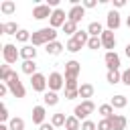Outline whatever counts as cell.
<instances>
[{
	"mask_svg": "<svg viewBox=\"0 0 130 130\" xmlns=\"http://www.w3.org/2000/svg\"><path fill=\"white\" fill-rule=\"evenodd\" d=\"M39 130H55V126H53L51 122H45V124H41V126H39Z\"/></svg>",
	"mask_w": 130,
	"mask_h": 130,
	"instance_id": "cell-44",
	"label": "cell"
},
{
	"mask_svg": "<svg viewBox=\"0 0 130 130\" xmlns=\"http://www.w3.org/2000/svg\"><path fill=\"white\" fill-rule=\"evenodd\" d=\"M59 104V95L55 91H45L43 93V106H57Z\"/></svg>",
	"mask_w": 130,
	"mask_h": 130,
	"instance_id": "cell-20",
	"label": "cell"
},
{
	"mask_svg": "<svg viewBox=\"0 0 130 130\" xmlns=\"http://www.w3.org/2000/svg\"><path fill=\"white\" fill-rule=\"evenodd\" d=\"M106 24H108V30H116V28H120V24H122L120 14H118L116 10H110L108 16H106Z\"/></svg>",
	"mask_w": 130,
	"mask_h": 130,
	"instance_id": "cell-13",
	"label": "cell"
},
{
	"mask_svg": "<svg viewBox=\"0 0 130 130\" xmlns=\"http://www.w3.org/2000/svg\"><path fill=\"white\" fill-rule=\"evenodd\" d=\"M91 95H93V85H91V83H81V85H79V98L91 100Z\"/></svg>",
	"mask_w": 130,
	"mask_h": 130,
	"instance_id": "cell-22",
	"label": "cell"
},
{
	"mask_svg": "<svg viewBox=\"0 0 130 130\" xmlns=\"http://www.w3.org/2000/svg\"><path fill=\"white\" fill-rule=\"evenodd\" d=\"M108 120L112 122V130H126V124H128L126 116H122V114H114V116H110Z\"/></svg>",
	"mask_w": 130,
	"mask_h": 130,
	"instance_id": "cell-15",
	"label": "cell"
},
{
	"mask_svg": "<svg viewBox=\"0 0 130 130\" xmlns=\"http://www.w3.org/2000/svg\"><path fill=\"white\" fill-rule=\"evenodd\" d=\"M51 14H53V10H51V6H49V4H37V6L32 8V18H35V20L51 18Z\"/></svg>",
	"mask_w": 130,
	"mask_h": 130,
	"instance_id": "cell-10",
	"label": "cell"
},
{
	"mask_svg": "<svg viewBox=\"0 0 130 130\" xmlns=\"http://www.w3.org/2000/svg\"><path fill=\"white\" fill-rule=\"evenodd\" d=\"M6 85H8L10 93H12L16 100H20V98H24V95H26V89H24V85H22V81H20V77H18V73H16V71H14V73H12V77L6 81Z\"/></svg>",
	"mask_w": 130,
	"mask_h": 130,
	"instance_id": "cell-3",
	"label": "cell"
},
{
	"mask_svg": "<svg viewBox=\"0 0 130 130\" xmlns=\"http://www.w3.org/2000/svg\"><path fill=\"white\" fill-rule=\"evenodd\" d=\"M98 130H112V122H110L108 118H102V120L98 122Z\"/></svg>",
	"mask_w": 130,
	"mask_h": 130,
	"instance_id": "cell-36",
	"label": "cell"
},
{
	"mask_svg": "<svg viewBox=\"0 0 130 130\" xmlns=\"http://www.w3.org/2000/svg\"><path fill=\"white\" fill-rule=\"evenodd\" d=\"M67 22V14H65V10L63 8H55L53 10V14H51V18H49V24L53 26V28H63V24Z\"/></svg>",
	"mask_w": 130,
	"mask_h": 130,
	"instance_id": "cell-8",
	"label": "cell"
},
{
	"mask_svg": "<svg viewBox=\"0 0 130 130\" xmlns=\"http://www.w3.org/2000/svg\"><path fill=\"white\" fill-rule=\"evenodd\" d=\"M85 30L89 32V37H102V32H104L106 28H104L98 20H93V22H89V24H87V28H85Z\"/></svg>",
	"mask_w": 130,
	"mask_h": 130,
	"instance_id": "cell-19",
	"label": "cell"
},
{
	"mask_svg": "<svg viewBox=\"0 0 130 130\" xmlns=\"http://www.w3.org/2000/svg\"><path fill=\"white\" fill-rule=\"evenodd\" d=\"M81 6H83V8H95V6H98V2H95V0H83V2H81Z\"/></svg>",
	"mask_w": 130,
	"mask_h": 130,
	"instance_id": "cell-41",
	"label": "cell"
},
{
	"mask_svg": "<svg viewBox=\"0 0 130 130\" xmlns=\"http://www.w3.org/2000/svg\"><path fill=\"white\" fill-rule=\"evenodd\" d=\"M12 73H14V71L10 69V65H8V63H4V65L0 67V79H2L4 83H6V81H8L10 77H12Z\"/></svg>",
	"mask_w": 130,
	"mask_h": 130,
	"instance_id": "cell-29",
	"label": "cell"
},
{
	"mask_svg": "<svg viewBox=\"0 0 130 130\" xmlns=\"http://www.w3.org/2000/svg\"><path fill=\"white\" fill-rule=\"evenodd\" d=\"M87 49H91V51L104 49V47H102V39H100V37H89V41H87Z\"/></svg>",
	"mask_w": 130,
	"mask_h": 130,
	"instance_id": "cell-33",
	"label": "cell"
},
{
	"mask_svg": "<svg viewBox=\"0 0 130 130\" xmlns=\"http://www.w3.org/2000/svg\"><path fill=\"white\" fill-rule=\"evenodd\" d=\"M53 41H57V28H53V26H43V28L35 30L32 37H30L32 47H41V45L47 47V45L53 43Z\"/></svg>",
	"mask_w": 130,
	"mask_h": 130,
	"instance_id": "cell-1",
	"label": "cell"
},
{
	"mask_svg": "<svg viewBox=\"0 0 130 130\" xmlns=\"http://www.w3.org/2000/svg\"><path fill=\"white\" fill-rule=\"evenodd\" d=\"M65 89H79L77 79H65Z\"/></svg>",
	"mask_w": 130,
	"mask_h": 130,
	"instance_id": "cell-38",
	"label": "cell"
},
{
	"mask_svg": "<svg viewBox=\"0 0 130 130\" xmlns=\"http://www.w3.org/2000/svg\"><path fill=\"white\" fill-rule=\"evenodd\" d=\"M79 98V89H65V100H75Z\"/></svg>",
	"mask_w": 130,
	"mask_h": 130,
	"instance_id": "cell-39",
	"label": "cell"
},
{
	"mask_svg": "<svg viewBox=\"0 0 130 130\" xmlns=\"http://www.w3.org/2000/svg\"><path fill=\"white\" fill-rule=\"evenodd\" d=\"M100 39H102V47H104V49H108V51H114V49H116V37H114V30H108V28H106V30L102 32Z\"/></svg>",
	"mask_w": 130,
	"mask_h": 130,
	"instance_id": "cell-12",
	"label": "cell"
},
{
	"mask_svg": "<svg viewBox=\"0 0 130 130\" xmlns=\"http://www.w3.org/2000/svg\"><path fill=\"white\" fill-rule=\"evenodd\" d=\"M81 73V63L71 59L65 63V79H77V75Z\"/></svg>",
	"mask_w": 130,
	"mask_h": 130,
	"instance_id": "cell-9",
	"label": "cell"
},
{
	"mask_svg": "<svg viewBox=\"0 0 130 130\" xmlns=\"http://www.w3.org/2000/svg\"><path fill=\"white\" fill-rule=\"evenodd\" d=\"M30 37H32V32H28L26 28H20V30L16 32V41H18V43H28Z\"/></svg>",
	"mask_w": 130,
	"mask_h": 130,
	"instance_id": "cell-32",
	"label": "cell"
},
{
	"mask_svg": "<svg viewBox=\"0 0 130 130\" xmlns=\"http://www.w3.org/2000/svg\"><path fill=\"white\" fill-rule=\"evenodd\" d=\"M14 10H16V4H14L12 0H4V2L0 4V12H2V14H6V16H8V14H12Z\"/></svg>",
	"mask_w": 130,
	"mask_h": 130,
	"instance_id": "cell-27",
	"label": "cell"
},
{
	"mask_svg": "<svg viewBox=\"0 0 130 130\" xmlns=\"http://www.w3.org/2000/svg\"><path fill=\"white\" fill-rule=\"evenodd\" d=\"M47 83H49V91H59V89H63L65 87V77L59 73V71H53L49 77H47Z\"/></svg>",
	"mask_w": 130,
	"mask_h": 130,
	"instance_id": "cell-5",
	"label": "cell"
},
{
	"mask_svg": "<svg viewBox=\"0 0 130 130\" xmlns=\"http://www.w3.org/2000/svg\"><path fill=\"white\" fill-rule=\"evenodd\" d=\"M2 59H4V63H8V65L16 63V59H20V51H16V45H12V43L2 45Z\"/></svg>",
	"mask_w": 130,
	"mask_h": 130,
	"instance_id": "cell-4",
	"label": "cell"
},
{
	"mask_svg": "<svg viewBox=\"0 0 130 130\" xmlns=\"http://www.w3.org/2000/svg\"><path fill=\"white\" fill-rule=\"evenodd\" d=\"M8 91H10V89H8V85H6V83H0V98H4Z\"/></svg>",
	"mask_w": 130,
	"mask_h": 130,
	"instance_id": "cell-43",
	"label": "cell"
},
{
	"mask_svg": "<svg viewBox=\"0 0 130 130\" xmlns=\"http://www.w3.org/2000/svg\"><path fill=\"white\" fill-rule=\"evenodd\" d=\"M8 128L10 130H24V120L22 118H10V122H8Z\"/></svg>",
	"mask_w": 130,
	"mask_h": 130,
	"instance_id": "cell-30",
	"label": "cell"
},
{
	"mask_svg": "<svg viewBox=\"0 0 130 130\" xmlns=\"http://www.w3.org/2000/svg\"><path fill=\"white\" fill-rule=\"evenodd\" d=\"M81 47H83V45H79V43L71 37V39L67 41V45H65V51H69V53H79V51H81Z\"/></svg>",
	"mask_w": 130,
	"mask_h": 130,
	"instance_id": "cell-28",
	"label": "cell"
},
{
	"mask_svg": "<svg viewBox=\"0 0 130 130\" xmlns=\"http://www.w3.org/2000/svg\"><path fill=\"white\" fill-rule=\"evenodd\" d=\"M98 112H100L104 118H110V116H114V108H112V104H102V106L98 108Z\"/></svg>",
	"mask_w": 130,
	"mask_h": 130,
	"instance_id": "cell-34",
	"label": "cell"
},
{
	"mask_svg": "<svg viewBox=\"0 0 130 130\" xmlns=\"http://www.w3.org/2000/svg\"><path fill=\"white\" fill-rule=\"evenodd\" d=\"M20 28H18V24L14 22V20H8V22H0V32L2 35H14L16 37V32H18Z\"/></svg>",
	"mask_w": 130,
	"mask_h": 130,
	"instance_id": "cell-17",
	"label": "cell"
},
{
	"mask_svg": "<svg viewBox=\"0 0 130 130\" xmlns=\"http://www.w3.org/2000/svg\"><path fill=\"white\" fill-rule=\"evenodd\" d=\"M0 118H2V122H6V120L10 118V114H8V108H6L4 104H2V114H0ZM8 122H10V120H8Z\"/></svg>",
	"mask_w": 130,
	"mask_h": 130,
	"instance_id": "cell-42",
	"label": "cell"
},
{
	"mask_svg": "<svg viewBox=\"0 0 130 130\" xmlns=\"http://www.w3.org/2000/svg\"><path fill=\"white\" fill-rule=\"evenodd\" d=\"M0 130H10V128H8V124H0Z\"/></svg>",
	"mask_w": 130,
	"mask_h": 130,
	"instance_id": "cell-47",
	"label": "cell"
},
{
	"mask_svg": "<svg viewBox=\"0 0 130 130\" xmlns=\"http://www.w3.org/2000/svg\"><path fill=\"white\" fill-rule=\"evenodd\" d=\"M65 130H81V120H77L73 114L67 116V122H65Z\"/></svg>",
	"mask_w": 130,
	"mask_h": 130,
	"instance_id": "cell-26",
	"label": "cell"
},
{
	"mask_svg": "<svg viewBox=\"0 0 130 130\" xmlns=\"http://www.w3.org/2000/svg\"><path fill=\"white\" fill-rule=\"evenodd\" d=\"M106 81L112 83V85L122 83V71H120V69H118V71H108V73H106Z\"/></svg>",
	"mask_w": 130,
	"mask_h": 130,
	"instance_id": "cell-24",
	"label": "cell"
},
{
	"mask_svg": "<svg viewBox=\"0 0 130 130\" xmlns=\"http://www.w3.org/2000/svg\"><path fill=\"white\" fill-rule=\"evenodd\" d=\"M18 51H20V59H22V61H35V59H37V49H35L32 45H24V47H20Z\"/></svg>",
	"mask_w": 130,
	"mask_h": 130,
	"instance_id": "cell-16",
	"label": "cell"
},
{
	"mask_svg": "<svg viewBox=\"0 0 130 130\" xmlns=\"http://www.w3.org/2000/svg\"><path fill=\"white\" fill-rule=\"evenodd\" d=\"M45 118H47V108L45 106H35L32 108V124L41 126V124H45Z\"/></svg>",
	"mask_w": 130,
	"mask_h": 130,
	"instance_id": "cell-14",
	"label": "cell"
},
{
	"mask_svg": "<svg viewBox=\"0 0 130 130\" xmlns=\"http://www.w3.org/2000/svg\"><path fill=\"white\" fill-rule=\"evenodd\" d=\"M122 83H124V85H128V87H130V67H128V69H124V71H122Z\"/></svg>",
	"mask_w": 130,
	"mask_h": 130,
	"instance_id": "cell-40",
	"label": "cell"
},
{
	"mask_svg": "<svg viewBox=\"0 0 130 130\" xmlns=\"http://www.w3.org/2000/svg\"><path fill=\"white\" fill-rule=\"evenodd\" d=\"M20 69H22V73H26V75H35V73H39L37 71V63L35 61H22V65H20Z\"/></svg>",
	"mask_w": 130,
	"mask_h": 130,
	"instance_id": "cell-23",
	"label": "cell"
},
{
	"mask_svg": "<svg viewBox=\"0 0 130 130\" xmlns=\"http://www.w3.org/2000/svg\"><path fill=\"white\" fill-rule=\"evenodd\" d=\"M124 4H126L124 0H114V8H122Z\"/></svg>",
	"mask_w": 130,
	"mask_h": 130,
	"instance_id": "cell-45",
	"label": "cell"
},
{
	"mask_svg": "<svg viewBox=\"0 0 130 130\" xmlns=\"http://www.w3.org/2000/svg\"><path fill=\"white\" fill-rule=\"evenodd\" d=\"M81 130H98V124L93 120H85V122H81Z\"/></svg>",
	"mask_w": 130,
	"mask_h": 130,
	"instance_id": "cell-37",
	"label": "cell"
},
{
	"mask_svg": "<svg viewBox=\"0 0 130 130\" xmlns=\"http://www.w3.org/2000/svg\"><path fill=\"white\" fill-rule=\"evenodd\" d=\"M63 49H65V47H63V43H59V41H53V43H49V45L45 47L47 55H59Z\"/></svg>",
	"mask_w": 130,
	"mask_h": 130,
	"instance_id": "cell-21",
	"label": "cell"
},
{
	"mask_svg": "<svg viewBox=\"0 0 130 130\" xmlns=\"http://www.w3.org/2000/svg\"><path fill=\"white\" fill-rule=\"evenodd\" d=\"M110 104H112V108H114V110H122V108H126V106H128V98H126V95H122V93H118V95H114V98L110 100Z\"/></svg>",
	"mask_w": 130,
	"mask_h": 130,
	"instance_id": "cell-18",
	"label": "cell"
},
{
	"mask_svg": "<svg viewBox=\"0 0 130 130\" xmlns=\"http://www.w3.org/2000/svg\"><path fill=\"white\" fill-rule=\"evenodd\" d=\"M93 112H95V104L91 100H81V104H77L73 108V116L81 122H85L89 118V114H93Z\"/></svg>",
	"mask_w": 130,
	"mask_h": 130,
	"instance_id": "cell-2",
	"label": "cell"
},
{
	"mask_svg": "<svg viewBox=\"0 0 130 130\" xmlns=\"http://www.w3.org/2000/svg\"><path fill=\"white\" fill-rule=\"evenodd\" d=\"M104 63H106V67H108V71H118L120 69V55L116 53V51H106V55H104Z\"/></svg>",
	"mask_w": 130,
	"mask_h": 130,
	"instance_id": "cell-6",
	"label": "cell"
},
{
	"mask_svg": "<svg viewBox=\"0 0 130 130\" xmlns=\"http://www.w3.org/2000/svg\"><path fill=\"white\" fill-rule=\"evenodd\" d=\"M65 122H67V116H65L63 112H57V114H53V116H51V124H53L55 128L65 126Z\"/></svg>",
	"mask_w": 130,
	"mask_h": 130,
	"instance_id": "cell-25",
	"label": "cell"
},
{
	"mask_svg": "<svg viewBox=\"0 0 130 130\" xmlns=\"http://www.w3.org/2000/svg\"><path fill=\"white\" fill-rule=\"evenodd\" d=\"M73 39H75L79 45H87V41H89V32H87V30H77V32L73 35Z\"/></svg>",
	"mask_w": 130,
	"mask_h": 130,
	"instance_id": "cell-31",
	"label": "cell"
},
{
	"mask_svg": "<svg viewBox=\"0 0 130 130\" xmlns=\"http://www.w3.org/2000/svg\"><path fill=\"white\" fill-rule=\"evenodd\" d=\"M30 87H32V91L45 93V91H47V87H49V83H47V77H45L43 73H35V75L30 77Z\"/></svg>",
	"mask_w": 130,
	"mask_h": 130,
	"instance_id": "cell-7",
	"label": "cell"
},
{
	"mask_svg": "<svg viewBox=\"0 0 130 130\" xmlns=\"http://www.w3.org/2000/svg\"><path fill=\"white\" fill-rule=\"evenodd\" d=\"M63 32H65V35H71V37H73V35L77 32V24H75L73 20H67V22L63 24Z\"/></svg>",
	"mask_w": 130,
	"mask_h": 130,
	"instance_id": "cell-35",
	"label": "cell"
},
{
	"mask_svg": "<svg viewBox=\"0 0 130 130\" xmlns=\"http://www.w3.org/2000/svg\"><path fill=\"white\" fill-rule=\"evenodd\" d=\"M126 24H128V28H130V16H128V18H126Z\"/></svg>",
	"mask_w": 130,
	"mask_h": 130,
	"instance_id": "cell-48",
	"label": "cell"
},
{
	"mask_svg": "<svg viewBox=\"0 0 130 130\" xmlns=\"http://www.w3.org/2000/svg\"><path fill=\"white\" fill-rule=\"evenodd\" d=\"M124 55H126V57H128V59H130V43H128V45H126V47H124Z\"/></svg>",
	"mask_w": 130,
	"mask_h": 130,
	"instance_id": "cell-46",
	"label": "cell"
},
{
	"mask_svg": "<svg viewBox=\"0 0 130 130\" xmlns=\"http://www.w3.org/2000/svg\"><path fill=\"white\" fill-rule=\"evenodd\" d=\"M85 16V8L81 6V4H75V6H71L69 8V12H67V20H73L75 24L77 22H81V18Z\"/></svg>",
	"mask_w": 130,
	"mask_h": 130,
	"instance_id": "cell-11",
	"label": "cell"
}]
</instances>
